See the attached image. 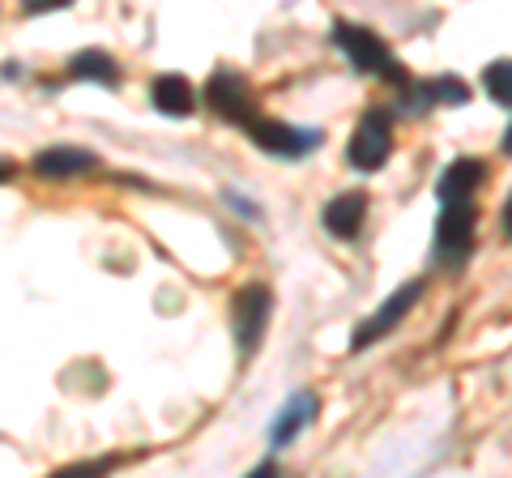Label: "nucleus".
Listing matches in <instances>:
<instances>
[{
	"label": "nucleus",
	"mask_w": 512,
	"mask_h": 478,
	"mask_svg": "<svg viewBox=\"0 0 512 478\" xmlns=\"http://www.w3.org/2000/svg\"><path fill=\"white\" fill-rule=\"evenodd\" d=\"M333 39H338L346 60L359 73H376V77H384V82H393V86H406V69L389 56V47H384V39L376 35V30L355 26V22H338L333 26Z\"/></svg>",
	"instance_id": "obj_1"
},
{
	"label": "nucleus",
	"mask_w": 512,
	"mask_h": 478,
	"mask_svg": "<svg viewBox=\"0 0 512 478\" xmlns=\"http://www.w3.org/2000/svg\"><path fill=\"white\" fill-rule=\"evenodd\" d=\"M444 210L436 218V261L440 265H461L470 257L474 248V222H478V210L470 197H453V201H440Z\"/></svg>",
	"instance_id": "obj_2"
},
{
	"label": "nucleus",
	"mask_w": 512,
	"mask_h": 478,
	"mask_svg": "<svg viewBox=\"0 0 512 478\" xmlns=\"http://www.w3.org/2000/svg\"><path fill=\"white\" fill-rule=\"evenodd\" d=\"M389 150H393V116L372 107L355 124V137H350V146H346V158H350L355 171H380Z\"/></svg>",
	"instance_id": "obj_3"
},
{
	"label": "nucleus",
	"mask_w": 512,
	"mask_h": 478,
	"mask_svg": "<svg viewBox=\"0 0 512 478\" xmlns=\"http://www.w3.org/2000/svg\"><path fill=\"white\" fill-rule=\"evenodd\" d=\"M205 99H210V107L218 111L222 120H231V124H248L261 116L256 111V94H252V86L239 77L235 69H218L210 82H205Z\"/></svg>",
	"instance_id": "obj_4"
},
{
	"label": "nucleus",
	"mask_w": 512,
	"mask_h": 478,
	"mask_svg": "<svg viewBox=\"0 0 512 478\" xmlns=\"http://www.w3.org/2000/svg\"><path fill=\"white\" fill-rule=\"evenodd\" d=\"M419 295H423V282H406L402 291H393L389 299H384V308H380L376 316H367V321L355 329V338H350V350H367V346H376L380 338H389V333L410 316V308L419 304Z\"/></svg>",
	"instance_id": "obj_5"
},
{
	"label": "nucleus",
	"mask_w": 512,
	"mask_h": 478,
	"mask_svg": "<svg viewBox=\"0 0 512 478\" xmlns=\"http://www.w3.org/2000/svg\"><path fill=\"white\" fill-rule=\"evenodd\" d=\"M269 312H274V295L265 291V286H244V291L235 295L231 304V325H235V342L239 350H256L261 346V333L269 325Z\"/></svg>",
	"instance_id": "obj_6"
},
{
	"label": "nucleus",
	"mask_w": 512,
	"mask_h": 478,
	"mask_svg": "<svg viewBox=\"0 0 512 478\" xmlns=\"http://www.w3.org/2000/svg\"><path fill=\"white\" fill-rule=\"evenodd\" d=\"M248 141L252 146H261V150H269V154H278V158H303L308 150L320 146V133L316 129H291V124H282V120L256 116L248 124Z\"/></svg>",
	"instance_id": "obj_7"
},
{
	"label": "nucleus",
	"mask_w": 512,
	"mask_h": 478,
	"mask_svg": "<svg viewBox=\"0 0 512 478\" xmlns=\"http://www.w3.org/2000/svg\"><path fill=\"white\" fill-rule=\"evenodd\" d=\"M99 167V154H90L82 146H52V150H39L30 171L43 175V180H69V175H82Z\"/></svg>",
	"instance_id": "obj_8"
},
{
	"label": "nucleus",
	"mask_w": 512,
	"mask_h": 478,
	"mask_svg": "<svg viewBox=\"0 0 512 478\" xmlns=\"http://www.w3.org/2000/svg\"><path fill=\"white\" fill-rule=\"evenodd\" d=\"M150 103L163 111V116H192V107H197V90H192L188 77L180 73H163L150 82Z\"/></svg>",
	"instance_id": "obj_9"
},
{
	"label": "nucleus",
	"mask_w": 512,
	"mask_h": 478,
	"mask_svg": "<svg viewBox=\"0 0 512 478\" xmlns=\"http://www.w3.org/2000/svg\"><path fill=\"white\" fill-rule=\"evenodd\" d=\"M367 218V193H342L325 205V227L338 239H355Z\"/></svg>",
	"instance_id": "obj_10"
},
{
	"label": "nucleus",
	"mask_w": 512,
	"mask_h": 478,
	"mask_svg": "<svg viewBox=\"0 0 512 478\" xmlns=\"http://www.w3.org/2000/svg\"><path fill=\"white\" fill-rule=\"evenodd\" d=\"M483 175H487V167L478 163V158H457V163H448V171L440 175V184H436V197H440V201L470 197L474 188L483 184Z\"/></svg>",
	"instance_id": "obj_11"
},
{
	"label": "nucleus",
	"mask_w": 512,
	"mask_h": 478,
	"mask_svg": "<svg viewBox=\"0 0 512 478\" xmlns=\"http://www.w3.org/2000/svg\"><path fill=\"white\" fill-rule=\"evenodd\" d=\"M69 77H77V82H99V86H116L120 82V65L111 60L107 52H99V47H90V52H77L69 60Z\"/></svg>",
	"instance_id": "obj_12"
},
{
	"label": "nucleus",
	"mask_w": 512,
	"mask_h": 478,
	"mask_svg": "<svg viewBox=\"0 0 512 478\" xmlns=\"http://www.w3.org/2000/svg\"><path fill=\"white\" fill-rule=\"evenodd\" d=\"M316 419V397L312 393H299L295 402H286L282 410V419L274 423V449H282V444H291L303 427H308Z\"/></svg>",
	"instance_id": "obj_13"
},
{
	"label": "nucleus",
	"mask_w": 512,
	"mask_h": 478,
	"mask_svg": "<svg viewBox=\"0 0 512 478\" xmlns=\"http://www.w3.org/2000/svg\"><path fill=\"white\" fill-rule=\"evenodd\" d=\"M402 90H406V94H414L419 103H448V107L470 103V86L461 82V77H436V82H423L419 90H410V82H406Z\"/></svg>",
	"instance_id": "obj_14"
},
{
	"label": "nucleus",
	"mask_w": 512,
	"mask_h": 478,
	"mask_svg": "<svg viewBox=\"0 0 512 478\" xmlns=\"http://www.w3.org/2000/svg\"><path fill=\"white\" fill-rule=\"evenodd\" d=\"M483 86H487V94L495 103L512 107V60H495V65H487Z\"/></svg>",
	"instance_id": "obj_15"
},
{
	"label": "nucleus",
	"mask_w": 512,
	"mask_h": 478,
	"mask_svg": "<svg viewBox=\"0 0 512 478\" xmlns=\"http://www.w3.org/2000/svg\"><path fill=\"white\" fill-rule=\"evenodd\" d=\"M60 5H69V0H22V9H26V13H43V9H60Z\"/></svg>",
	"instance_id": "obj_16"
},
{
	"label": "nucleus",
	"mask_w": 512,
	"mask_h": 478,
	"mask_svg": "<svg viewBox=\"0 0 512 478\" xmlns=\"http://www.w3.org/2000/svg\"><path fill=\"white\" fill-rule=\"evenodd\" d=\"M13 171H18V167H13L9 158H0V184H5V180H13Z\"/></svg>",
	"instance_id": "obj_17"
},
{
	"label": "nucleus",
	"mask_w": 512,
	"mask_h": 478,
	"mask_svg": "<svg viewBox=\"0 0 512 478\" xmlns=\"http://www.w3.org/2000/svg\"><path fill=\"white\" fill-rule=\"evenodd\" d=\"M504 235H508V239H512V197H508V201H504Z\"/></svg>",
	"instance_id": "obj_18"
},
{
	"label": "nucleus",
	"mask_w": 512,
	"mask_h": 478,
	"mask_svg": "<svg viewBox=\"0 0 512 478\" xmlns=\"http://www.w3.org/2000/svg\"><path fill=\"white\" fill-rule=\"evenodd\" d=\"M504 154H512V124H508V133H504Z\"/></svg>",
	"instance_id": "obj_19"
}]
</instances>
